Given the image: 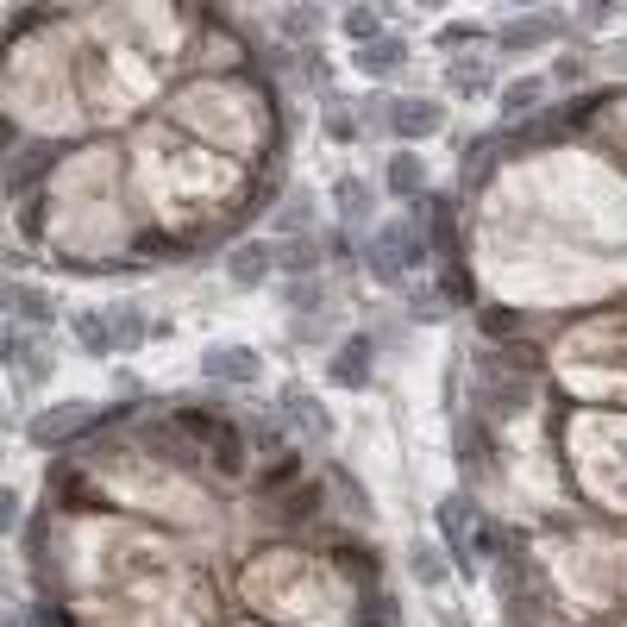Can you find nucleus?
Here are the masks:
<instances>
[{"mask_svg": "<svg viewBox=\"0 0 627 627\" xmlns=\"http://www.w3.org/2000/svg\"><path fill=\"white\" fill-rule=\"evenodd\" d=\"M327 132H333V138H358V126H352V113H327Z\"/></svg>", "mask_w": 627, "mask_h": 627, "instance_id": "nucleus-23", "label": "nucleus"}, {"mask_svg": "<svg viewBox=\"0 0 627 627\" xmlns=\"http://www.w3.org/2000/svg\"><path fill=\"white\" fill-rule=\"evenodd\" d=\"M559 38V19L552 13H527V19H508L502 26V51H540V44Z\"/></svg>", "mask_w": 627, "mask_h": 627, "instance_id": "nucleus-5", "label": "nucleus"}, {"mask_svg": "<svg viewBox=\"0 0 627 627\" xmlns=\"http://www.w3.org/2000/svg\"><path fill=\"white\" fill-rule=\"evenodd\" d=\"M427 214H433V201H421L408 220H389L377 239H370V276H377V283H402L408 270H421V258H427V239H421Z\"/></svg>", "mask_w": 627, "mask_h": 627, "instance_id": "nucleus-1", "label": "nucleus"}, {"mask_svg": "<svg viewBox=\"0 0 627 627\" xmlns=\"http://www.w3.org/2000/svg\"><path fill=\"white\" fill-rule=\"evenodd\" d=\"M339 26H345V38H352L358 51H364V44H377V38H383V19L370 13V7H352V13L339 19Z\"/></svg>", "mask_w": 627, "mask_h": 627, "instance_id": "nucleus-14", "label": "nucleus"}, {"mask_svg": "<svg viewBox=\"0 0 627 627\" xmlns=\"http://www.w3.org/2000/svg\"><path fill=\"white\" fill-rule=\"evenodd\" d=\"M283 270V258L264 245V239H245V245H232V258H226V276L239 289H251V283H270V276Z\"/></svg>", "mask_w": 627, "mask_h": 627, "instance_id": "nucleus-4", "label": "nucleus"}, {"mask_svg": "<svg viewBox=\"0 0 627 627\" xmlns=\"http://www.w3.org/2000/svg\"><path fill=\"white\" fill-rule=\"evenodd\" d=\"M82 421H88V408L82 402H63L57 414H38V421H32V439H38V446H51V439H69Z\"/></svg>", "mask_w": 627, "mask_h": 627, "instance_id": "nucleus-8", "label": "nucleus"}, {"mask_svg": "<svg viewBox=\"0 0 627 627\" xmlns=\"http://www.w3.org/2000/svg\"><path fill=\"white\" fill-rule=\"evenodd\" d=\"M138 339H145V320H138V314L126 308L120 320H113V345H120V352H126V345H138Z\"/></svg>", "mask_w": 627, "mask_h": 627, "instance_id": "nucleus-19", "label": "nucleus"}, {"mask_svg": "<svg viewBox=\"0 0 627 627\" xmlns=\"http://www.w3.org/2000/svg\"><path fill=\"white\" fill-rule=\"evenodd\" d=\"M289 477H295V458H283V464H276V471H264V477H258V490H283Z\"/></svg>", "mask_w": 627, "mask_h": 627, "instance_id": "nucleus-20", "label": "nucleus"}, {"mask_svg": "<svg viewBox=\"0 0 627 627\" xmlns=\"http://www.w3.org/2000/svg\"><path fill=\"white\" fill-rule=\"evenodd\" d=\"M439 527H446L458 565H471V552H464V533H471V502H464V496H446V508H439Z\"/></svg>", "mask_w": 627, "mask_h": 627, "instance_id": "nucleus-10", "label": "nucleus"}, {"mask_svg": "<svg viewBox=\"0 0 627 627\" xmlns=\"http://www.w3.org/2000/svg\"><path fill=\"white\" fill-rule=\"evenodd\" d=\"M546 95V82H533V76H521V82H508L502 88V107H508V120H521V113H533V101Z\"/></svg>", "mask_w": 627, "mask_h": 627, "instance_id": "nucleus-13", "label": "nucleus"}, {"mask_svg": "<svg viewBox=\"0 0 627 627\" xmlns=\"http://www.w3.org/2000/svg\"><path fill=\"white\" fill-rule=\"evenodd\" d=\"M389 189L396 195H427V164L414 151H396L389 157Z\"/></svg>", "mask_w": 627, "mask_h": 627, "instance_id": "nucleus-9", "label": "nucleus"}, {"mask_svg": "<svg viewBox=\"0 0 627 627\" xmlns=\"http://www.w3.org/2000/svg\"><path fill=\"white\" fill-rule=\"evenodd\" d=\"M483 82H490V69H483V63H452V88H458V95H483Z\"/></svg>", "mask_w": 627, "mask_h": 627, "instance_id": "nucleus-17", "label": "nucleus"}, {"mask_svg": "<svg viewBox=\"0 0 627 627\" xmlns=\"http://www.w3.org/2000/svg\"><path fill=\"white\" fill-rule=\"evenodd\" d=\"M301 220H314V195H289L283 207H276V226H283V232H295Z\"/></svg>", "mask_w": 627, "mask_h": 627, "instance_id": "nucleus-16", "label": "nucleus"}, {"mask_svg": "<svg viewBox=\"0 0 627 627\" xmlns=\"http://www.w3.org/2000/svg\"><path fill=\"white\" fill-rule=\"evenodd\" d=\"M584 76H590L584 57H565V63H559V82H584Z\"/></svg>", "mask_w": 627, "mask_h": 627, "instance_id": "nucleus-22", "label": "nucleus"}, {"mask_svg": "<svg viewBox=\"0 0 627 627\" xmlns=\"http://www.w3.org/2000/svg\"><path fill=\"white\" fill-rule=\"evenodd\" d=\"M439 126H446V113L433 101H396V113H389V132H402V138H433Z\"/></svg>", "mask_w": 627, "mask_h": 627, "instance_id": "nucleus-6", "label": "nucleus"}, {"mask_svg": "<svg viewBox=\"0 0 627 627\" xmlns=\"http://www.w3.org/2000/svg\"><path fill=\"white\" fill-rule=\"evenodd\" d=\"M370 358H377V339L370 333H352L333 345V383L339 389H364L370 383Z\"/></svg>", "mask_w": 627, "mask_h": 627, "instance_id": "nucleus-3", "label": "nucleus"}, {"mask_svg": "<svg viewBox=\"0 0 627 627\" xmlns=\"http://www.w3.org/2000/svg\"><path fill=\"white\" fill-rule=\"evenodd\" d=\"M7 295L19 301V314H26V320H38V327H44V320H57V301L44 295V289H32V283H13Z\"/></svg>", "mask_w": 627, "mask_h": 627, "instance_id": "nucleus-12", "label": "nucleus"}, {"mask_svg": "<svg viewBox=\"0 0 627 627\" xmlns=\"http://www.w3.org/2000/svg\"><path fill=\"white\" fill-rule=\"evenodd\" d=\"M402 63H408V44H402V38H377V44H364V51H358V69H364V76H396Z\"/></svg>", "mask_w": 627, "mask_h": 627, "instance_id": "nucleus-7", "label": "nucleus"}, {"mask_svg": "<svg viewBox=\"0 0 627 627\" xmlns=\"http://www.w3.org/2000/svg\"><path fill=\"white\" fill-rule=\"evenodd\" d=\"M69 327H76V339H82V345H88V352H95V358L120 352V345H113V327H107L101 314H76V320H69Z\"/></svg>", "mask_w": 627, "mask_h": 627, "instance_id": "nucleus-11", "label": "nucleus"}, {"mask_svg": "<svg viewBox=\"0 0 627 627\" xmlns=\"http://www.w3.org/2000/svg\"><path fill=\"white\" fill-rule=\"evenodd\" d=\"M339 201H345L339 214L352 220V226H364V220H370V189H364V182H339Z\"/></svg>", "mask_w": 627, "mask_h": 627, "instance_id": "nucleus-15", "label": "nucleus"}, {"mask_svg": "<svg viewBox=\"0 0 627 627\" xmlns=\"http://www.w3.org/2000/svg\"><path fill=\"white\" fill-rule=\"evenodd\" d=\"M414 577H421V584H439V577H446V565H439L433 546H414Z\"/></svg>", "mask_w": 627, "mask_h": 627, "instance_id": "nucleus-18", "label": "nucleus"}, {"mask_svg": "<svg viewBox=\"0 0 627 627\" xmlns=\"http://www.w3.org/2000/svg\"><path fill=\"white\" fill-rule=\"evenodd\" d=\"M308 264H314V245H308V239H295V245H289V258H283V270H308Z\"/></svg>", "mask_w": 627, "mask_h": 627, "instance_id": "nucleus-21", "label": "nucleus"}, {"mask_svg": "<svg viewBox=\"0 0 627 627\" xmlns=\"http://www.w3.org/2000/svg\"><path fill=\"white\" fill-rule=\"evenodd\" d=\"M258 370H264V358L251 345H214L201 358V377H214V383H258Z\"/></svg>", "mask_w": 627, "mask_h": 627, "instance_id": "nucleus-2", "label": "nucleus"}]
</instances>
